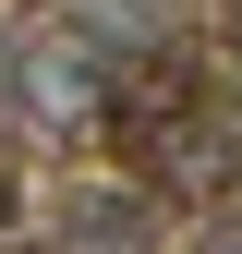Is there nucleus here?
I'll list each match as a JSON object with an SVG mask.
<instances>
[{"instance_id":"1","label":"nucleus","mask_w":242,"mask_h":254,"mask_svg":"<svg viewBox=\"0 0 242 254\" xmlns=\"http://www.w3.org/2000/svg\"><path fill=\"white\" fill-rule=\"evenodd\" d=\"M24 121H49V133H85V121H109L121 109V61L109 49H85L73 24H49V37H24L12 49V85H0Z\"/></svg>"},{"instance_id":"2","label":"nucleus","mask_w":242,"mask_h":254,"mask_svg":"<svg viewBox=\"0 0 242 254\" xmlns=\"http://www.w3.org/2000/svg\"><path fill=\"white\" fill-rule=\"evenodd\" d=\"M60 254H158V194L145 182H85V194H60Z\"/></svg>"},{"instance_id":"3","label":"nucleus","mask_w":242,"mask_h":254,"mask_svg":"<svg viewBox=\"0 0 242 254\" xmlns=\"http://www.w3.org/2000/svg\"><path fill=\"white\" fill-rule=\"evenodd\" d=\"M60 24L85 49H109V61H158L170 24H182V0H60Z\"/></svg>"},{"instance_id":"4","label":"nucleus","mask_w":242,"mask_h":254,"mask_svg":"<svg viewBox=\"0 0 242 254\" xmlns=\"http://www.w3.org/2000/svg\"><path fill=\"white\" fill-rule=\"evenodd\" d=\"M206 254H242V218H218V230H206Z\"/></svg>"}]
</instances>
